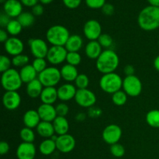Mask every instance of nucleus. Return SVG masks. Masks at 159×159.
Masks as SVG:
<instances>
[{"mask_svg":"<svg viewBox=\"0 0 159 159\" xmlns=\"http://www.w3.org/2000/svg\"><path fill=\"white\" fill-rule=\"evenodd\" d=\"M30 58L26 54H19V55L14 56L12 58V64L16 68H23L26 65H29Z\"/></svg>","mask_w":159,"mask_h":159,"instance_id":"nucleus-35","label":"nucleus"},{"mask_svg":"<svg viewBox=\"0 0 159 159\" xmlns=\"http://www.w3.org/2000/svg\"><path fill=\"white\" fill-rule=\"evenodd\" d=\"M43 85L38 79L26 84V93L31 99H37L40 97L43 89Z\"/></svg>","mask_w":159,"mask_h":159,"instance_id":"nucleus-27","label":"nucleus"},{"mask_svg":"<svg viewBox=\"0 0 159 159\" xmlns=\"http://www.w3.org/2000/svg\"><path fill=\"white\" fill-rule=\"evenodd\" d=\"M9 38V34L7 33V31L3 29L0 30V41L2 43H5Z\"/></svg>","mask_w":159,"mask_h":159,"instance_id":"nucleus-52","label":"nucleus"},{"mask_svg":"<svg viewBox=\"0 0 159 159\" xmlns=\"http://www.w3.org/2000/svg\"><path fill=\"white\" fill-rule=\"evenodd\" d=\"M1 83L2 88L7 92L17 91L21 88L23 82L20 72L15 68H10L2 74Z\"/></svg>","mask_w":159,"mask_h":159,"instance_id":"nucleus-5","label":"nucleus"},{"mask_svg":"<svg viewBox=\"0 0 159 159\" xmlns=\"http://www.w3.org/2000/svg\"><path fill=\"white\" fill-rule=\"evenodd\" d=\"M62 2L67 8L74 9L80 6L82 0H62Z\"/></svg>","mask_w":159,"mask_h":159,"instance_id":"nucleus-44","label":"nucleus"},{"mask_svg":"<svg viewBox=\"0 0 159 159\" xmlns=\"http://www.w3.org/2000/svg\"><path fill=\"white\" fill-rule=\"evenodd\" d=\"M98 42L99 44L102 46V48L106 49H110L113 43V40L110 34H102L100 37L98 39Z\"/></svg>","mask_w":159,"mask_h":159,"instance_id":"nucleus-38","label":"nucleus"},{"mask_svg":"<svg viewBox=\"0 0 159 159\" xmlns=\"http://www.w3.org/2000/svg\"><path fill=\"white\" fill-rule=\"evenodd\" d=\"M32 65L34 68V69L38 73V75L48 68V66H47V61L45 58H35L33 61Z\"/></svg>","mask_w":159,"mask_h":159,"instance_id":"nucleus-40","label":"nucleus"},{"mask_svg":"<svg viewBox=\"0 0 159 159\" xmlns=\"http://www.w3.org/2000/svg\"><path fill=\"white\" fill-rule=\"evenodd\" d=\"M37 112L41 121L52 123L57 116L55 107L50 104L42 103L37 109Z\"/></svg>","mask_w":159,"mask_h":159,"instance_id":"nucleus-19","label":"nucleus"},{"mask_svg":"<svg viewBox=\"0 0 159 159\" xmlns=\"http://www.w3.org/2000/svg\"><path fill=\"white\" fill-rule=\"evenodd\" d=\"M83 34L89 41L97 40L102 34V26L96 20H89L84 24Z\"/></svg>","mask_w":159,"mask_h":159,"instance_id":"nucleus-12","label":"nucleus"},{"mask_svg":"<svg viewBox=\"0 0 159 159\" xmlns=\"http://www.w3.org/2000/svg\"><path fill=\"white\" fill-rule=\"evenodd\" d=\"M154 68L159 71V55L157 56L154 60Z\"/></svg>","mask_w":159,"mask_h":159,"instance_id":"nucleus-54","label":"nucleus"},{"mask_svg":"<svg viewBox=\"0 0 159 159\" xmlns=\"http://www.w3.org/2000/svg\"><path fill=\"white\" fill-rule=\"evenodd\" d=\"M57 115L58 116H66L69 112V107L65 102H61L55 107Z\"/></svg>","mask_w":159,"mask_h":159,"instance_id":"nucleus-43","label":"nucleus"},{"mask_svg":"<svg viewBox=\"0 0 159 159\" xmlns=\"http://www.w3.org/2000/svg\"><path fill=\"white\" fill-rule=\"evenodd\" d=\"M158 47H159V40H158Z\"/></svg>","mask_w":159,"mask_h":159,"instance_id":"nucleus-58","label":"nucleus"},{"mask_svg":"<svg viewBox=\"0 0 159 159\" xmlns=\"http://www.w3.org/2000/svg\"><path fill=\"white\" fill-rule=\"evenodd\" d=\"M75 100L79 107L89 109L94 107L96 102V96L95 93L89 89H78Z\"/></svg>","mask_w":159,"mask_h":159,"instance_id":"nucleus-8","label":"nucleus"},{"mask_svg":"<svg viewBox=\"0 0 159 159\" xmlns=\"http://www.w3.org/2000/svg\"><path fill=\"white\" fill-rule=\"evenodd\" d=\"M37 79L43 87H55L61 79V71L55 67H48L38 75Z\"/></svg>","mask_w":159,"mask_h":159,"instance_id":"nucleus-6","label":"nucleus"},{"mask_svg":"<svg viewBox=\"0 0 159 159\" xmlns=\"http://www.w3.org/2000/svg\"><path fill=\"white\" fill-rule=\"evenodd\" d=\"M60 71L61 79H64L68 83L75 82V79H77L78 75H79L77 68L75 66H73V65H68V64L63 65L62 68H61Z\"/></svg>","mask_w":159,"mask_h":159,"instance_id":"nucleus-22","label":"nucleus"},{"mask_svg":"<svg viewBox=\"0 0 159 159\" xmlns=\"http://www.w3.org/2000/svg\"><path fill=\"white\" fill-rule=\"evenodd\" d=\"M17 20L20 23L23 28L30 27L32 26L35 21V16L32 12H23L18 17Z\"/></svg>","mask_w":159,"mask_h":159,"instance_id":"nucleus-30","label":"nucleus"},{"mask_svg":"<svg viewBox=\"0 0 159 159\" xmlns=\"http://www.w3.org/2000/svg\"><path fill=\"white\" fill-rule=\"evenodd\" d=\"M120 64L118 54L112 49L104 50L99 57L96 59V67L102 74L114 72Z\"/></svg>","mask_w":159,"mask_h":159,"instance_id":"nucleus-2","label":"nucleus"},{"mask_svg":"<svg viewBox=\"0 0 159 159\" xmlns=\"http://www.w3.org/2000/svg\"><path fill=\"white\" fill-rule=\"evenodd\" d=\"M36 152L37 150L34 143L22 142L17 147L16 155L18 159H34Z\"/></svg>","mask_w":159,"mask_h":159,"instance_id":"nucleus-16","label":"nucleus"},{"mask_svg":"<svg viewBox=\"0 0 159 159\" xmlns=\"http://www.w3.org/2000/svg\"><path fill=\"white\" fill-rule=\"evenodd\" d=\"M127 95L124 91L120 90L112 95V101L117 107H122L125 105L127 101Z\"/></svg>","mask_w":159,"mask_h":159,"instance_id":"nucleus-34","label":"nucleus"},{"mask_svg":"<svg viewBox=\"0 0 159 159\" xmlns=\"http://www.w3.org/2000/svg\"><path fill=\"white\" fill-rule=\"evenodd\" d=\"M85 118H86V115H85V113H78V114L76 115V116H75L76 120L81 121V122H82V121H83V120H85Z\"/></svg>","mask_w":159,"mask_h":159,"instance_id":"nucleus-53","label":"nucleus"},{"mask_svg":"<svg viewBox=\"0 0 159 159\" xmlns=\"http://www.w3.org/2000/svg\"><path fill=\"white\" fill-rule=\"evenodd\" d=\"M42 5H48L52 2L54 0H39Z\"/></svg>","mask_w":159,"mask_h":159,"instance_id":"nucleus-56","label":"nucleus"},{"mask_svg":"<svg viewBox=\"0 0 159 159\" xmlns=\"http://www.w3.org/2000/svg\"><path fill=\"white\" fill-rule=\"evenodd\" d=\"M110 153L116 158H122L125 155V148L120 143L110 145Z\"/></svg>","mask_w":159,"mask_h":159,"instance_id":"nucleus-39","label":"nucleus"},{"mask_svg":"<svg viewBox=\"0 0 159 159\" xmlns=\"http://www.w3.org/2000/svg\"><path fill=\"white\" fill-rule=\"evenodd\" d=\"M3 12L10 18H17L23 12V4L20 0H6L3 4Z\"/></svg>","mask_w":159,"mask_h":159,"instance_id":"nucleus-17","label":"nucleus"},{"mask_svg":"<svg viewBox=\"0 0 159 159\" xmlns=\"http://www.w3.org/2000/svg\"><path fill=\"white\" fill-rule=\"evenodd\" d=\"M102 115V110L98 107H92L89 108L88 116L91 118H98Z\"/></svg>","mask_w":159,"mask_h":159,"instance_id":"nucleus-45","label":"nucleus"},{"mask_svg":"<svg viewBox=\"0 0 159 159\" xmlns=\"http://www.w3.org/2000/svg\"><path fill=\"white\" fill-rule=\"evenodd\" d=\"M43 11H44V9L42 4L38 3L32 7V13L34 14V16H40L43 13Z\"/></svg>","mask_w":159,"mask_h":159,"instance_id":"nucleus-47","label":"nucleus"},{"mask_svg":"<svg viewBox=\"0 0 159 159\" xmlns=\"http://www.w3.org/2000/svg\"><path fill=\"white\" fill-rule=\"evenodd\" d=\"M146 122L153 128H159V110H152L146 115Z\"/></svg>","mask_w":159,"mask_h":159,"instance_id":"nucleus-32","label":"nucleus"},{"mask_svg":"<svg viewBox=\"0 0 159 159\" xmlns=\"http://www.w3.org/2000/svg\"><path fill=\"white\" fill-rule=\"evenodd\" d=\"M122 129L120 126H118L117 124H112L104 128L102 134V138L107 144L112 145L119 143L122 137Z\"/></svg>","mask_w":159,"mask_h":159,"instance_id":"nucleus-9","label":"nucleus"},{"mask_svg":"<svg viewBox=\"0 0 159 159\" xmlns=\"http://www.w3.org/2000/svg\"><path fill=\"white\" fill-rule=\"evenodd\" d=\"M20 75L23 83L26 84L38 78V73L34 69L32 65H27L20 68Z\"/></svg>","mask_w":159,"mask_h":159,"instance_id":"nucleus-28","label":"nucleus"},{"mask_svg":"<svg viewBox=\"0 0 159 159\" xmlns=\"http://www.w3.org/2000/svg\"><path fill=\"white\" fill-rule=\"evenodd\" d=\"M28 43L31 54L35 58H46L50 48L45 40L40 38L30 39Z\"/></svg>","mask_w":159,"mask_h":159,"instance_id":"nucleus-10","label":"nucleus"},{"mask_svg":"<svg viewBox=\"0 0 159 159\" xmlns=\"http://www.w3.org/2000/svg\"><path fill=\"white\" fill-rule=\"evenodd\" d=\"M150 6H155V7H159V0H147Z\"/></svg>","mask_w":159,"mask_h":159,"instance_id":"nucleus-55","label":"nucleus"},{"mask_svg":"<svg viewBox=\"0 0 159 159\" xmlns=\"http://www.w3.org/2000/svg\"><path fill=\"white\" fill-rule=\"evenodd\" d=\"M3 106L8 110H15L21 103V96L17 91H7L2 96Z\"/></svg>","mask_w":159,"mask_h":159,"instance_id":"nucleus-15","label":"nucleus"},{"mask_svg":"<svg viewBox=\"0 0 159 159\" xmlns=\"http://www.w3.org/2000/svg\"><path fill=\"white\" fill-rule=\"evenodd\" d=\"M9 148H10L9 144L6 141H1V143H0V155H6L9 152Z\"/></svg>","mask_w":159,"mask_h":159,"instance_id":"nucleus-49","label":"nucleus"},{"mask_svg":"<svg viewBox=\"0 0 159 159\" xmlns=\"http://www.w3.org/2000/svg\"><path fill=\"white\" fill-rule=\"evenodd\" d=\"M37 132L41 138L48 139L51 138L55 134L53 123L46 122V121H40V124L37 127Z\"/></svg>","mask_w":159,"mask_h":159,"instance_id":"nucleus-25","label":"nucleus"},{"mask_svg":"<svg viewBox=\"0 0 159 159\" xmlns=\"http://www.w3.org/2000/svg\"><path fill=\"white\" fill-rule=\"evenodd\" d=\"M85 4L90 9H102V6L106 4V0H85Z\"/></svg>","mask_w":159,"mask_h":159,"instance_id":"nucleus-42","label":"nucleus"},{"mask_svg":"<svg viewBox=\"0 0 159 159\" xmlns=\"http://www.w3.org/2000/svg\"><path fill=\"white\" fill-rule=\"evenodd\" d=\"M20 136L23 142L33 143L35 141V134L33 129L29 127H23L20 132Z\"/></svg>","mask_w":159,"mask_h":159,"instance_id":"nucleus-33","label":"nucleus"},{"mask_svg":"<svg viewBox=\"0 0 159 159\" xmlns=\"http://www.w3.org/2000/svg\"><path fill=\"white\" fill-rule=\"evenodd\" d=\"M10 20L11 19L9 16L6 15L4 12H2L1 15H0V26L2 27H6Z\"/></svg>","mask_w":159,"mask_h":159,"instance_id":"nucleus-48","label":"nucleus"},{"mask_svg":"<svg viewBox=\"0 0 159 159\" xmlns=\"http://www.w3.org/2000/svg\"><path fill=\"white\" fill-rule=\"evenodd\" d=\"M65 61L68 65L76 67L82 61V57L79 52H68Z\"/></svg>","mask_w":159,"mask_h":159,"instance_id":"nucleus-37","label":"nucleus"},{"mask_svg":"<svg viewBox=\"0 0 159 159\" xmlns=\"http://www.w3.org/2000/svg\"><path fill=\"white\" fill-rule=\"evenodd\" d=\"M123 80L124 79L115 72L102 75L99 80V86L104 93L113 95L123 88Z\"/></svg>","mask_w":159,"mask_h":159,"instance_id":"nucleus-4","label":"nucleus"},{"mask_svg":"<svg viewBox=\"0 0 159 159\" xmlns=\"http://www.w3.org/2000/svg\"><path fill=\"white\" fill-rule=\"evenodd\" d=\"M124 74L126 75V76L134 75V73H135L134 67L131 65H126L125 68H124Z\"/></svg>","mask_w":159,"mask_h":159,"instance_id":"nucleus-50","label":"nucleus"},{"mask_svg":"<svg viewBox=\"0 0 159 159\" xmlns=\"http://www.w3.org/2000/svg\"><path fill=\"white\" fill-rule=\"evenodd\" d=\"M40 121H41V120L39 116L38 112L35 110H27L23 116V122L25 127L31 129L37 128Z\"/></svg>","mask_w":159,"mask_h":159,"instance_id":"nucleus-20","label":"nucleus"},{"mask_svg":"<svg viewBox=\"0 0 159 159\" xmlns=\"http://www.w3.org/2000/svg\"><path fill=\"white\" fill-rule=\"evenodd\" d=\"M6 2V0H0V2L2 3V4H4V3Z\"/></svg>","mask_w":159,"mask_h":159,"instance_id":"nucleus-57","label":"nucleus"},{"mask_svg":"<svg viewBox=\"0 0 159 159\" xmlns=\"http://www.w3.org/2000/svg\"><path fill=\"white\" fill-rule=\"evenodd\" d=\"M75 139L72 135L69 134L57 136L56 140L57 149L61 153L66 154L72 152L75 148Z\"/></svg>","mask_w":159,"mask_h":159,"instance_id":"nucleus-13","label":"nucleus"},{"mask_svg":"<svg viewBox=\"0 0 159 159\" xmlns=\"http://www.w3.org/2000/svg\"><path fill=\"white\" fill-rule=\"evenodd\" d=\"M123 89L130 97H137L141 95L143 89L141 79L134 75L126 76L123 80Z\"/></svg>","mask_w":159,"mask_h":159,"instance_id":"nucleus-7","label":"nucleus"},{"mask_svg":"<svg viewBox=\"0 0 159 159\" xmlns=\"http://www.w3.org/2000/svg\"><path fill=\"white\" fill-rule=\"evenodd\" d=\"M23 6H26V7H33L35 5L38 4L39 0H20Z\"/></svg>","mask_w":159,"mask_h":159,"instance_id":"nucleus-51","label":"nucleus"},{"mask_svg":"<svg viewBox=\"0 0 159 159\" xmlns=\"http://www.w3.org/2000/svg\"><path fill=\"white\" fill-rule=\"evenodd\" d=\"M102 12L106 16H111L114 12V6L110 3H106L102 8Z\"/></svg>","mask_w":159,"mask_h":159,"instance_id":"nucleus-46","label":"nucleus"},{"mask_svg":"<svg viewBox=\"0 0 159 159\" xmlns=\"http://www.w3.org/2000/svg\"><path fill=\"white\" fill-rule=\"evenodd\" d=\"M68 51L63 46H51L49 48L46 59L51 65H57L66 61Z\"/></svg>","mask_w":159,"mask_h":159,"instance_id":"nucleus-11","label":"nucleus"},{"mask_svg":"<svg viewBox=\"0 0 159 159\" xmlns=\"http://www.w3.org/2000/svg\"><path fill=\"white\" fill-rule=\"evenodd\" d=\"M77 88L75 85H72L71 83H65L61 85L57 89V96L58 99H60L62 102H67L70 101L75 97L76 93H77Z\"/></svg>","mask_w":159,"mask_h":159,"instance_id":"nucleus-18","label":"nucleus"},{"mask_svg":"<svg viewBox=\"0 0 159 159\" xmlns=\"http://www.w3.org/2000/svg\"><path fill=\"white\" fill-rule=\"evenodd\" d=\"M42 103L53 105L58 99L57 89L55 87H44L40 96Z\"/></svg>","mask_w":159,"mask_h":159,"instance_id":"nucleus-23","label":"nucleus"},{"mask_svg":"<svg viewBox=\"0 0 159 159\" xmlns=\"http://www.w3.org/2000/svg\"><path fill=\"white\" fill-rule=\"evenodd\" d=\"M4 48L8 54L14 57L23 54L24 44L23 42L18 37H11L4 43Z\"/></svg>","mask_w":159,"mask_h":159,"instance_id":"nucleus-14","label":"nucleus"},{"mask_svg":"<svg viewBox=\"0 0 159 159\" xmlns=\"http://www.w3.org/2000/svg\"><path fill=\"white\" fill-rule=\"evenodd\" d=\"M102 48L98 40H91L85 48V55L92 60H96L102 52Z\"/></svg>","mask_w":159,"mask_h":159,"instance_id":"nucleus-21","label":"nucleus"},{"mask_svg":"<svg viewBox=\"0 0 159 159\" xmlns=\"http://www.w3.org/2000/svg\"><path fill=\"white\" fill-rule=\"evenodd\" d=\"M56 149H57L56 141L52 138H48V139L43 140L39 146V151L40 153L46 156L54 153Z\"/></svg>","mask_w":159,"mask_h":159,"instance_id":"nucleus-29","label":"nucleus"},{"mask_svg":"<svg viewBox=\"0 0 159 159\" xmlns=\"http://www.w3.org/2000/svg\"><path fill=\"white\" fill-rule=\"evenodd\" d=\"M75 85L78 89H88L89 85V79L85 74H79L77 79L75 81Z\"/></svg>","mask_w":159,"mask_h":159,"instance_id":"nucleus-36","label":"nucleus"},{"mask_svg":"<svg viewBox=\"0 0 159 159\" xmlns=\"http://www.w3.org/2000/svg\"><path fill=\"white\" fill-rule=\"evenodd\" d=\"M138 23L145 31H153L159 28V7L148 6L138 14Z\"/></svg>","mask_w":159,"mask_h":159,"instance_id":"nucleus-1","label":"nucleus"},{"mask_svg":"<svg viewBox=\"0 0 159 159\" xmlns=\"http://www.w3.org/2000/svg\"><path fill=\"white\" fill-rule=\"evenodd\" d=\"M83 40L82 37L78 34H72L69 37L65 48L68 52H79L82 48Z\"/></svg>","mask_w":159,"mask_h":159,"instance_id":"nucleus-26","label":"nucleus"},{"mask_svg":"<svg viewBox=\"0 0 159 159\" xmlns=\"http://www.w3.org/2000/svg\"><path fill=\"white\" fill-rule=\"evenodd\" d=\"M70 33L62 25H54L47 30L46 38L51 46H63L66 44L70 37Z\"/></svg>","mask_w":159,"mask_h":159,"instance_id":"nucleus-3","label":"nucleus"},{"mask_svg":"<svg viewBox=\"0 0 159 159\" xmlns=\"http://www.w3.org/2000/svg\"><path fill=\"white\" fill-rule=\"evenodd\" d=\"M52 123L55 134H57V136L68 134L69 130V123L66 117L57 116Z\"/></svg>","mask_w":159,"mask_h":159,"instance_id":"nucleus-24","label":"nucleus"},{"mask_svg":"<svg viewBox=\"0 0 159 159\" xmlns=\"http://www.w3.org/2000/svg\"><path fill=\"white\" fill-rule=\"evenodd\" d=\"M12 60L9 59V57L6 55L0 56V71L2 73L5 72L7 70L10 69L12 65Z\"/></svg>","mask_w":159,"mask_h":159,"instance_id":"nucleus-41","label":"nucleus"},{"mask_svg":"<svg viewBox=\"0 0 159 159\" xmlns=\"http://www.w3.org/2000/svg\"><path fill=\"white\" fill-rule=\"evenodd\" d=\"M23 26L20 24V22L16 20H11L9 21V23H8V25L6 27V30L7 31L8 34L9 35H11L12 37H16L18 36L20 33L22 32V30H23Z\"/></svg>","mask_w":159,"mask_h":159,"instance_id":"nucleus-31","label":"nucleus"}]
</instances>
